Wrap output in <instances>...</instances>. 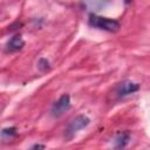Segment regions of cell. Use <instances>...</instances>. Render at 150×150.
<instances>
[{
	"label": "cell",
	"mask_w": 150,
	"mask_h": 150,
	"mask_svg": "<svg viewBox=\"0 0 150 150\" xmlns=\"http://www.w3.org/2000/svg\"><path fill=\"white\" fill-rule=\"evenodd\" d=\"M23 46H25V41H23L22 36L20 34H15L6 43V50L7 52H18V50L22 49Z\"/></svg>",
	"instance_id": "5b68a950"
},
{
	"label": "cell",
	"mask_w": 150,
	"mask_h": 150,
	"mask_svg": "<svg viewBox=\"0 0 150 150\" xmlns=\"http://www.w3.org/2000/svg\"><path fill=\"white\" fill-rule=\"evenodd\" d=\"M88 22L91 27L101 29V30H105L109 33H116L120 30L121 25L118 21L110 19V18H104V16H100L97 14H89V19Z\"/></svg>",
	"instance_id": "6da1fadb"
},
{
	"label": "cell",
	"mask_w": 150,
	"mask_h": 150,
	"mask_svg": "<svg viewBox=\"0 0 150 150\" xmlns=\"http://www.w3.org/2000/svg\"><path fill=\"white\" fill-rule=\"evenodd\" d=\"M38 68L41 70V71H46V70H49L50 69V66H49V61L45 57H41L38 62Z\"/></svg>",
	"instance_id": "ba28073f"
},
{
	"label": "cell",
	"mask_w": 150,
	"mask_h": 150,
	"mask_svg": "<svg viewBox=\"0 0 150 150\" xmlns=\"http://www.w3.org/2000/svg\"><path fill=\"white\" fill-rule=\"evenodd\" d=\"M90 123V118L86 115H77L75 118H73L67 129H66V137L67 138H71L77 131H80L81 129L86 128L87 125H89Z\"/></svg>",
	"instance_id": "7a4b0ae2"
},
{
	"label": "cell",
	"mask_w": 150,
	"mask_h": 150,
	"mask_svg": "<svg viewBox=\"0 0 150 150\" xmlns=\"http://www.w3.org/2000/svg\"><path fill=\"white\" fill-rule=\"evenodd\" d=\"M16 128L15 127H8V128H4L2 131H1V138L2 141H6V139H11L13 137L16 136Z\"/></svg>",
	"instance_id": "52a82bcc"
},
{
	"label": "cell",
	"mask_w": 150,
	"mask_h": 150,
	"mask_svg": "<svg viewBox=\"0 0 150 150\" xmlns=\"http://www.w3.org/2000/svg\"><path fill=\"white\" fill-rule=\"evenodd\" d=\"M71 107L70 103V96L68 94H63L62 96H60V98L53 104L52 107V115L54 117H60L62 116L64 112H67Z\"/></svg>",
	"instance_id": "3957f363"
},
{
	"label": "cell",
	"mask_w": 150,
	"mask_h": 150,
	"mask_svg": "<svg viewBox=\"0 0 150 150\" xmlns=\"http://www.w3.org/2000/svg\"><path fill=\"white\" fill-rule=\"evenodd\" d=\"M139 90V83H136L130 80H125L121 82L117 87V96L118 97H124L128 95H131L136 91Z\"/></svg>",
	"instance_id": "277c9868"
},
{
	"label": "cell",
	"mask_w": 150,
	"mask_h": 150,
	"mask_svg": "<svg viewBox=\"0 0 150 150\" xmlns=\"http://www.w3.org/2000/svg\"><path fill=\"white\" fill-rule=\"evenodd\" d=\"M129 141H130V135H129L128 131L118 132L115 137V148H117V149L125 148L128 145Z\"/></svg>",
	"instance_id": "8992f818"
},
{
	"label": "cell",
	"mask_w": 150,
	"mask_h": 150,
	"mask_svg": "<svg viewBox=\"0 0 150 150\" xmlns=\"http://www.w3.org/2000/svg\"><path fill=\"white\" fill-rule=\"evenodd\" d=\"M124 1V4H127V5H129L130 2H131V0H123Z\"/></svg>",
	"instance_id": "30bf717a"
},
{
	"label": "cell",
	"mask_w": 150,
	"mask_h": 150,
	"mask_svg": "<svg viewBox=\"0 0 150 150\" xmlns=\"http://www.w3.org/2000/svg\"><path fill=\"white\" fill-rule=\"evenodd\" d=\"M45 148H46V145H43V144H34L32 146V149H45Z\"/></svg>",
	"instance_id": "9c48e42d"
}]
</instances>
